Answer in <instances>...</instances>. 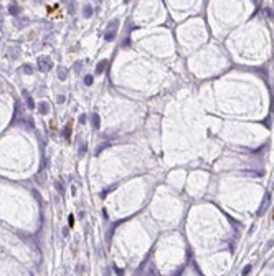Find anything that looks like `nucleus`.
Wrapping results in <instances>:
<instances>
[{
  "label": "nucleus",
  "mask_w": 274,
  "mask_h": 276,
  "mask_svg": "<svg viewBox=\"0 0 274 276\" xmlns=\"http://www.w3.org/2000/svg\"><path fill=\"white\" fill-rule=\"evenodd\" d=\"M22 94H23V98H25V101H27V106H28V109H35V103H33V99H32V96L28 94V91H22Z\"/></svg>",
  "instance_id": "2"
},
{
  "label": "nucleus",
  "mask_w": 274,
  "mask_h": 276,
  "mask_svg": "<svg viewBox=\"0 0 274 276\" xmlns=\"http://www.w3.org/2000/svg\"><path fill=\"white\" fill-rule=\"evenodd\" d=\"M22 70H23L25 75H32V73H33V68H32L30 65H23V66H22Z\"/></svg>",
  "instance_id": "9"
},
{
  "label": "nucleus",
  "mask_w": 274,
  "mask_h": 276,
  "mask_svg": "<svg viewBox=\"0 0 274 276\" xmlns=\"http://www.w3.org/2000/svg\"><path fill=\"white\" fill-rule=\"evenodd\" d=\"M86 149H88V146H86V144H81V147H79V154L83 156L84 152H86Z\"/></svg>",
  "instance_id": "14"
},
{
  "label": "nucleus",
  "mask_w": 274,
  "mask_h": 276,
  "mask_svg": "<svg viewBox=\"0 0 274 276\" xmlns=\"http://www.w3.org/2000/svg\"><path fill=\"white\" fill-rule=\"evenodd\" d=\"M107 63H109L107 60H102V61H99V63H97V66H96V73H97V75H99V73H102V71H104V68L107 66Z\"/></svg>",
  "instance_id": "4"
},
{
  "label": "nucleus",
  "mask_w": 274,
  "mask_h": 276,
  "mask_svg": "<svg viewBox=\"0 0 274 276\" xmlns=\"http://www.w3.org/2000/svg\"><path fill=\"white\" fill-rule=\"evenodd\" d=\"M83 15H84V17H91V15H92V7H91V5H84Z\"/></svg>",
  "instance_id": "7"
},
{
  "label": "nucleus",
  "mask_w": 274,
  "mask_h": 276,
  "mask_svg": "<svg viewBox=\"0 0 274 276\" xmlns=\"http://www.w3.org/2000/svg\"><path fill=\"white\" fill-rule=\"evenodd\" d=\"M51 66H53V61L50 56H40L38 58V70L40 71H48V70H51Z\"/></svg>",
  "instance_id": "1"
},
{
  "label": "nucleus",
  "mask_w": 274,
  "mask_h": 276,
  "mask_svg": "<svg viewBox=\"0 0 274 276\" xmlns=\"http://www.w3.org/2000/svg\"><path fill=\"white\" fill-rule=\"evenodd\" d=\"M114 36H116L114 32H107V33L104 35V38H106V41H111V40H114Z\"/></svg>",
  "instance_id": "11"
},
{
  "label": "nucleus",
  "mask_w": 274,
  "mask_h": 276,
  "mask_svg": "<svg viewBox=\"0 0 274 276\" xmlns=\"http://www.w3.org/2000/svg\"><path fill=\"white\" fill-rule=\"evenodd\" d=\"M84 84H88V86H89V84H92V76L91 75H86L84 76Z\"/></svg>",
  "instance_id": "12"
},
{
  "label": "nucleus",
  "mask_w": 274,
  "mask_h": 276,
  "mask_svg": "<svg viewBox=\"0 0 274 276\" xmlns=\"http://www.w3.org/2000/svg\"><path fill=\"white\" fill-rule=\"evenodd\" d=\"M32 193L35 195V198H36V202H38V204H41V197L38 195V192H35V190H32Z\"/></svg>",
  "instance_id": "16"
},
{
  "label": "nucleus",
  "mask_w": 274,
  "mask_h": 276,
  "mask_svg": "<svg viewBox=\"0 0 274 276\" xmlns=\"http://www.w3.org/2000/svg\"><path fill=\"white\" fill-rule=\"evenodd\" d=\"M68 223H70V226H73V225H74V217H73V215H70V217H68Z\"/></svg>",
  "instance_id": "17"
},
{
  "label": "nucleus",
  "mask_w": 274,
  "mask_h": 276,
  "mask_svg": "<svg viewBox=\"0 0 274 276\" xmlns=\"http://www.w3.org/2000/svg\"><path fill=\"white\" fill-rule=\"evenodd\" d=\"M81 66H83V61H76V63H74V71H79Z\"/></svg>",
  "instance_id": "15"
},
{
  "label": "nucleus",
  "mask_w": 274,
  "mask_h": 276,
  "mask_svg": "<svg viewBox=\"0 0 274 276\" xmlns=\"http://www.w3.org/2000/svg\"><path fill=\"white\" fill-rule=\"evenodd\" d=\"M66 76H68L66 68H65V66H58V78L60 79H66Z\"/></svg>",
  "instance_id": "5"
},
{
  "label": "nucleus",
  "mask_w": 274,
  "mask_h": 276,
  "mask_svg": "<svg viewBox=\"0 0 274 276\" xmlns=\"http://www.w3.org/2000/svg\"><path fill=\"white\" fill-rule=\"evenodd\" d=\"M38 111H40V114H48V113H50V104L45 103V101L40 103V104H38Z\"/></svg>",
  "instance_id": "3"
},
{
  "label": "nucleus",
  "mask_w": 274,
  "mask_h": 276,
  "mask_svg": "<svg viewBox=\"0 0 274 276\" xmlns=\"http://www.w3.org/2000/svg\"><path fill=\"white\" fill-rule=\"evenodd\" d=\"M8 12H10V15H18L20 8H18L17 5H10V7H8Z\"/></svg>",
  "instance_id": "8"
},
{
  "label": "nucleus",
  "mask_w": 274,
  "mask_h": 276,
  "mask_svg": "<svg viewBox=\"0 0 274 276\" xmlns=\"http://www.w3.org/2000/svg\"><path fill=\"white\" fill-rule=\"evenodd\" d=\"M55 187H56V190L60 192V195L65 193V188H63V183H61V182H56V183H55Z\"/></svg>",
  "instance_id": "10"
},
{
  "label": "nucleus",
  "mask_w": 274,
  "mask_h": 276,
  "mask_svg": "<svg viewBox=\"0 0 274 276\" xmlns=\"http://www.w3.org/2000/svg\"><path fill=\"white\" fill-rule=\"evenodd\" d=\"M68 233H70V230H68V226H65V228H63V235L68 236Z\"/></svg>",
  "instance_id": "19"
},
{
  "label": "nucleus",
  "mask_w": 274,
  "mask_h": 276,
  "mask_svg": "<svg viewBox=\"0 0 274 276\" xmlns=\"http://www.w3.org/2000/svg\"><path fill=\"white\" fill-rule=\"evenodd\" d=\"M86 119H88V118H86L84 114H81V116H79V122H81V124H84V122H86Z\"/></svg>",
  "instance_id": "18"
},
{
  "label": "nucleus",
  "mask_w": 274,
  "mask_h": 276,
  "mask_svg": "<svg viewBox=\"0 0 274 276\" xmlns=\"http://www.w3.org/2000/svg\"><path fill=\"white\" fill-rule=\"evenodd\" d=\"M70 131H71V124H68V126L65 127V137H66V139H70Z\"/></svg>",
  "instance_id": "13"
},
{
  "label": "nucleus",
  "mask_w": 274,
  "mask_h": 276,
  "mask_svg": "<svg viewBox=\"0 0 274 276\" xmlns=\"http://www.w3.org/2000/svg\"><path fill=\"white\" fill-rule=\"evenodd\" d=\"M91 121H92V126H94L96 129H97L99 124H101V119H99V116H97L96 113H94V114H91Z\"/></svg>",
  "instance_id": "6"
},
{
  "label": "nucleus",
  "mask_w": 274,
  "mask_h": 276,
  "mask_svg": "<svg viewBox=\"0 0 274 276\" xmlns=\"http://www.w3.org/2000/svg\"><path fill=\"white\" fill-rule=\"evenodd\" d=\"M249 271H251V266H248V268L244 269V273H243V274H244V276H246V274H248V273H249Z\"/></svg>",
  "instance_id": "20"
}]
</instances>
